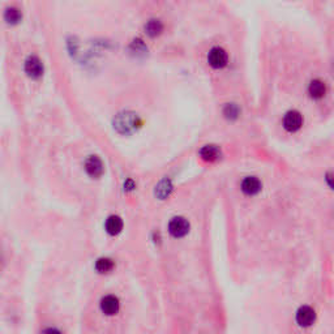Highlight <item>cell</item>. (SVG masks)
<instances>
[{
    "instance_id": "cell-1",
    "label": "cell",
    "mask_w": 334,
    "mask_h": 334,
    "mask_svg": "<svg viewBox=\"0 0 334 334\" xmlns=\"http://www.w3.org/2000/svg\"><path fill=\"white\" fill-rule=\"evenodd\" d=\"M141 124L139 115L132 111H124L118 114L114 118V128L120 133H131L137 130V127Z\"/></svg>"
},
{
    "instance_id": "cell-2",
    "label": "cell",
    "mask_w": 334,
    "mask_h": 334,
    "mask_svg": "<svg viewBox=\"0 0 334 334\" xmlns=\"http://www.w3.org/2000/svg\"><path fill=\"white\" fill-rule=\"evenodd\" d=\"M296 324L302 328H309L316 321V312L308 305H303L298 309L295 316Z\"/></svg>"
},
{
    "instance_id": "cell-3",
    "label": "cell",
    "mask_w": 334,
    "mask_h": 334,
    "mask_svg": "<svg viewBox=\"0 0 334 334\" xmlns=\"http://www.w3.org/2000/svg\"><path fill=\"white\" fill-rule=\"evenodd\" d=\"M169 231L172 237L175 238H183L187 235L189 231V224L188 221L183 217H175L172 218L169 224Z\"/></svg>"
},
{
    "instance_id": "cell-4",
    "label": "cell",
    "mask_w": 334,
    "mask_h": 334,
    "mask_svg": "<svg viewBox=\"0 0 334 334\" xmlns=\"http://www.w3.org/2000/svg\"><path fill=\"white\" fill-rule=\"evenodd\" d=\"M303 124V117L302 114L299 111H289L286 113L285 118H283V127L290 132H295L298 131Z\"/></svg>"
},
{
    "instance_id": "cell-5",
    "label": "cell",
    "mask_w": 334,
    "mask_h": 334,
    "mask_svg": "<svg viewBox=\"0 0 334 334\" xmlns=\"http://www.w3.org/2000/svg\"><path fill=\"white\" fill-rule=\"evenodd\" d=\"M25 72L32 78H38L43 73V64L37 56H29L25 62Z\"/></svg>"
},
{
    "instance_id": "cell-6",
    "label": "cell",
    "mask_w": 334,
    "mask_h": 334,
    "mask_svg": "<svg viewBox=\"0 0 334 334\" xmlns=\"http://www.w3.org/2000/svg\"><path fill=\"white\" fill-rule=\"evenodd\" d=\"M209 64L214 68H222L227 64V54L221 47H214L211 49L208 55Z\"/></svg>"
},
{
    "instance_id": "cell-7",
    "label": "cell",
    "mask_w": 334,
    "mask_h": 334,
    "mask_svg": "<svg viewBox=\"0 0 334 334\" xmlns=\"http://www.w3.org/2000/svg\"><path fill=\"white\" fill-rule=\"evenodd\" d=\"M120 304H119V299L114 295H107L104 296L101 300V309L104 315L107 316H114L115 313L119 312Z\"/></svg>"
},
{
    "instance_id": "cell-8",
    "label": "cell",
    "mask_w": 334,
    "mask_h": 334,
    "mask_svg": "<svg viewBox=\"0 0 334 334\" xmlns=\"http://www.w3.org/2000/svg\"><path fill=\"white\" fill-rule=\"evenodd\" d=\"M85 170H86V172H88L90 176H93V178L101 176L102 172H103L102 161L98 158L97 156L89 157V158L86 159V162H85Z\"/></svg>"
},
{
    "instance_id": "cell-9",
    "label": "cell",
    "mask_w": 334,
    "mask_h": 334,
    "mask_svg": "<svg viewBox=\"0 0 334 334\" xmlns=\"http://www.w3.org/2000/svg\"><path fill=\"white\" fill-rule=\"evenodd\" d=\"M242 191L246 195L253 196L261 191V182L255 176H248L242 182Z\"/></svg>"
},
{
    "instance_id": "cell-10",
    "label": "cell",
    "mask_w": 334,
    "mask_h": 334,
    "mask_svg": "<svg viewBox=\"0 0 334 334\" xmlns=\"http://www.w3.org/2000/svg\"><path fill=\"white\" fill-rule=\"evenodd\" d=\"M200 157H201L204 161L214 162V161L221 158V150L218 149V146L215 145H205L204 148H201V150H200Z\"/></svg>"
},
{
    "instance_id": "cell-11",
    "label": "cell",
    "mask_w": 334,
    "mask_h": 334,
    "mask_svg": "<svg viewBox=\"0 0 334 334\" xmlns=\"http://www.w3.org/2000/svg\"><path fill=\"white\" fill-rule=\"evenodd\" d=\"M104 229H106V231H107L110 235H118L120 231L123 230V221H122V218L118 217V215H110V217L106 219Z\"/></svg>"
},
{
    "instance_id": "cell-12",
    "label": "cell",
    "mask_w": 334,
    "mask_h": 334,
    "mask_svg": "<svg viewBox=\"0 0 334 334\" xmlns=\"http://www.w3.org/2000/svg\"><path fill=\"white\" fill-rule=\"evenodd\" d=\"M308 91L311 97L321 98L324 97L325 93H326V86H325V84L321 80H313V81H311V84H309Z\"/></svg>"
},
{
    "instance_id": "cell-13",
    "label": "cell",
    "mask_w": 334,
    "mask_h": 334,
    "mask_svg": "<svg viewBox=\"0 0 334 334\" xmlns=\"http://www.w3.org/2000/svg\"><path fill=\"white\" fill-rule=\"evenodd\" d=\"M145 30H146V33L149 34V36L156 37V36H158V34H161V32L163 30V25H162V23L159 21V20L152 19V20H149L148 23H146Z\"/></svg>"
},
{
    "instance_id": "cell-14",
    "label": "cell",
    "mask_w": 334,
    "mask_h": 334,
    "mask_svg": "<svg viewBox=\"0 0 334 334\" xmlns=\"http://www.w3.org/2000/svg\"><path fill=\"white\" fill-rule=\"evenodd\" d=\"M171 189H172L171 182H170L169 179H163L162 182H159V184L156 187V195L163 200V198H166L170 195Z\"/></svg>"
},
{
    "instance_id": "cell-15",
    "label": "cell",
    "mask_w": 334,
    "mask_h": 334,
    "mask_svg": "<svg viewBox=\"0 0 334 334\" xmlns=\"http://www.w3.org/2000/svg\"><path fill=\"white\" fill-rule=\"evenodd\" d=\"M114 268V261L107 257H102L98 259L95 263V269L99 273H108Z\"/></svg>"
},
{
    "instance_id": "cell-16",
    "label": "cell",
    "mask_w": 334,
    "mask_h": 334,
    "mask_svg": "<svg viewBox=\"0 0 334 334\" xmlns=\"http://www.w3.org/2000/svg\"><path fill=\"white\" fill-rule=\"evenodd\" d=\"M4 17H6L7 23L16 24L19 23L20 19H21V12H20L17 8H15V7H11V8H8V10L6 11Z\"/></svg>"
},
{
    "instance_id": "cell-17",
    "label": "cell",
    "mask_w": 334,
    "mask_h": 334,
    "mask_svg": "<svg viewBox=\"0 0 334 334\" xmlns=\"http://www.w3.org/2000/svg\"><path fill=\"white\" fill-rule=\"evenodd\" d=\"M239 107H238L237 104L235 103H229L225 107V115H226L227 118H230V119H235V118H238V115H239Z\"/></svg>"
},
{
    "instance_id": "cell-18",
    "label": "cell",
    "mask_w": 334,
    "mask_h": 334,
    "mask_svg": "<svg viewBox=\"0 0 334 334\" xmlns=\"http://www.w3.org/2000/svg\"><path fill=\"white\" fill-rule=\"evenodd\" d=\"M326 182H328L329 187L334 189V172H329L328 175H326Z\"/></svg>"
},
{
    "instance_id": "cell-19",
    "label": "cell",
    "mask_w": 334,
    "mask_h": 334,
    "mask_svg": "<svg viewBox=\"0 0 334 334\" xmlns=\"http://www.w3.org/2000/svg\"><path fill=\"white\" fill-rule=\"evenodd\" d=\"M124 188H126L127 191H132V189L135 188V183H133V180L128 179V180L124 183Z\"/></svg>"
},
{
    "instance_id": "cell-20",
    "label": "cell",
    "mask_w": 334,
    "mask_h": 334,
    "mask_svg": "<svg viewBox=\"0 0 334 334\" xmlns=\"http://www.w3.org/2000/svg\"><path fill=\"white\" fill-rule=\"evenodd\" d=\"M43 334H62V333L55 328H49L46 329V330H43Z\"/></svg>"
}]
</instances>
